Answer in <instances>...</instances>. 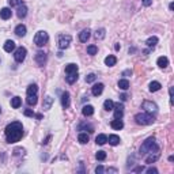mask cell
Returning <instances> with one entry per match:
<instances>
[{
    "label": "cell",
    "mask_w": 174,
    "mask_h": 174,
    "mask_svg": "<svg viewBox=\"0 0 174 174\" xmlns=\"http://www.w3.org/2000/svg\"><path fill=\"white\" fill-rule=\"evenodd\" d=\"M23 136V126L19 121H14L6 126V139L8 143L19 142Z\"/></svg>",
    "instance_id": "obj_1"
},
{
    "label": "cell",
    "mask_w": 174,
    "mask_h": 174,
    "mask_svg": "<svg viewBox=\"0 0 174 174\" xmlns=\"http://www.w3.org/2000/svg\"><path fill=\"white\" fill-rule=\"evenodd\" d=\"M158 150H159V147H158V144H156V142H155V137H148L142 144V147H140V155L150 154V152L158 151Z\"/></svg>",
    "instance_id": "obj_2"
},
{
    "label": "cell",
    "mask_w": 174,
    "mask_h": 174,
    "mask_svg": "<svg viewBox=\"0 0 174 174\" xmlns=\"http://www.w3.org/2000/svg\"><path fill=\"white\" fill-rule=\"evenodd\" d=\"M135 120L139 125H151L155 118L150 113H137L135 116Z\"/></svg>",
    "instance_id": "obj_3"
},
{
    "label": "cell",
    "mask_w": 174,
    "mask_h": 174,
    "mask_svg": "<svg viewBox=\"0 0 174 174\" xmlns=\"http://www.w3.org/2000/svg\"><path fill=\"white\" fill-rule=\"evenodd\" d=\"M48 39H49L48 33L41 30V31H38L36 36H34V44H36L38 48H41V46H44L46 42H48Z\"/></svg>",
    "instance_id": "obj_4"
},
{
    "label": "cell",
    "mask_w": 174,
    "mask_h": 174,
    "mask_svg": "<svg viewBox=\"0 0 174 174\" xmlns=\"http://www.w3.org/2000/svg\"><path fill=\"white\" fill-rule=\"evenodd\" d=\"M142 109L144 110L145 113H150V114H152V113H156L158 112V105L155 102H152V101H144V102L142 103Z\"/></svg>",
    "instance_id": "obj_5"
},
{
    "label": "cell",
    "mask_w": 174,
    "mask_h": 174,
    "mask_svg": "<svg viewBox=\"0 0 174 174\" xmlns=\"http://www.w3.org/2000/svg\"><path fill=\"white\" fill-rule=\"evenodd\" d=\"M71 39L72 37L68 36V34H61V36H58V48L60 49H67L71 44Z\"/></svg>",
    "instance_id": "obj_6"
},
{
    "label": "cell",
    "mask_w": 174,
    "mask_h": 174,
    "mask_svg": "<svg viewBox=\"0 0 174 174\" xmlns=\"http://www.w3.org/2000/svg\"><path fill=\"white\" fill-rule=\"evenodd\" d=\"M26 55H27V50H26V48H23V46H19V48L15 50V53H14V58H15L16 63H22L23 60L26 58Z\"/></svg>",
    "instance_id": "obj_7"
},
{
    "label": "cell",
    "mask_w": 174,
    "mask_h": 174,
    "mask_svg": "<svg viewBox=\"0 0 174 174\" xmlns=\"http://www.w3.org/2000/svg\"><path fill=\"white\" fill-rule=\"evenodd\" d=\"M36 61H37V64H38L39 67L45 65V63H46V53L45 52H42V50L37 52L36 53Z\"/></svg>",
    "instance_id": "obj_8"
},
{
    "label": "cell",
    "mask_w": 174,
    "mask_h": 174,
    "mask_svg": "<svg viewBox=\"0 0 174 174\" xmlns=\"http://www.w3.org/2000/svg\"><path fill=\"white\" fill-rule=\"evenodd\" d=\"M103 83H97V84H94L93 88H91V93H93L94 97H98V95H101L103 91Z\"/></svg>",
    "instance_id": "obj_9"
},
{
    "label": "cell",
    "mask_w": 174,
    "mask_h": 174,
    "mask_svg": "<svg viewBox=\"0 0 174 174\" xmlns=\"http://www.w3.org/2000/svg\"><path fill=\"white\" fill-rule=\"evenodd\" d=\"M61 106L64 109H68L69 107V93L68 91H64L61 94Z\"/></svg>",
    "instance_id": "obj_10"
},
{
    "label": "cell",
    "mask_w": 174,
    "mask_h": 174,
    "mask_svg": "<svg viewBox=\"0 0 174 174\" xmlns=\"http://www.w3.org/2000/svg\"><path fill=\"white\" fill-rule=\"evenodd\" d=\"M11 15H12V12H11V10L8 8V7H4V8H1V10H0V18H1L3 20L10 19Z\"/></svg>",
    "instance_id": "obj_11"
},
{
    "label": "cell",
    "mask_w": 174,
    "mask_h": 174,
    "mask_svg": "<svg viewBox=\"0 0 174 174\" xmlns=\"http://www.w3.org/2000/svg\"><path fill=\"white\" fill-rule=\"evenodd\" d=\"M52 105H53V98L50 97V95H46L45 98H44V103H42V109L44 110H49L52 107Z\"/></svg>",
    "instance_id": "obj_12"
},
{
    "label": "cell",
    "mask_w": 174,
    "mask_h": 174,
    "mask_svg": "<svg viewBox=\"0 0 174 174\" xmlns=\"http://www.w3.org/2000/svg\"><path fill=\"white\" fill-rule=\"evenodd\" d=\"M159 152H155V154H152V152H150V155L145 158V163H148V164H151V163H155V162L158 161L159 159Z\"/></svg>",
    "instance_id": "obj_13"
},
{
    "label": "cell",
    "mask_w": 174,
    "mask_h": 174,
    "mask_svg": "<svg viewBox=\"0 0 174 174\" xmlns=\"http://www.w3.org/2000/svg\"><path fill=\"white\" fill-rule=\"evenodd\" d=\"M26 31H27V30H26V26L25 25H18L15 27V34L18 37H25L26 36Z\"/></svg>",
    "instance_id": "obj_14"
},
{
    "label": "cell",
    "mask_w": 174,
    "mask_h": 174,
    "mask_svg": "<svg viewBox=\"0 0 174 174\" xmlns=\"http://www.w3.org/2000/svg\"><path fill=\"white\" fill-rule=\"evenodd\" d=\"M156 64H158L159 68H166L169 65V58L166 56H161V57L156 60Z\"/></svg>",
    "instance_id": "obj_15"
},
{
    "label": "cell",
    "mask_w": 174,
    "mask_h": 174,
    "mask_svg": "<svg viewBox=\"0 0 174 174\" xmlns=\"http://www.w3.org/2000/svg\"><path fill=\"white\" fill-rule=\"evenodd\" d=\"M4 50H6L7 53H11L12 50H15V42H14L12 39L6 41V44H4Z\"/></svg>",
    "instance_id": "obj_16"
},
{
    "label": "cell",
    "mask_w": 174,
    "mask_h": 174,
    "mask_svg": "<svg viewBox=\"0 0 174 174\" xmlns=\"http://www.w3.org/2000/svg\"><path fill=\"white\" fill-rule=\"evenodd\" d=\"M82 113H83L84 117H90L94 114V107L91 106V105H86V106H83V109H82Z\"/></svg>",
    "instance_id": "obj_17"
},
{
    "label": "cell",
    "mask_w": 174,
    "mask_h": 174,
    "mask_svg": "<svg viewBox=\"0 0 174 174\" xmlns=\"http://www.w3.org/2000/svg\"><path fill=\"white\" fill-rule=\"evenodd\" d=\"M156 44H158V37H155V36L150 37V38L145 41V45L148 46L150 49H154L155 46H156Z\"/></svg>",
    "instance_id": "obj_18"
},
{
    "label": "cell",
    "mask_w": 174,
    "mask_h": 174,
    "mask_svg": "<svg viewBox=\"0 0 174 174\" xmlns=\"http://www.w3.org/2000/svg\"><path fill=\"white\" fill-rule=\"evenodd\" d=\"M91 36V31L88 29H84L83 31L79 34V39H80V42H87V39L90 38Z\"/></svg>",
    "instance_id": "obj_19"
},
{
    "label": "cell",
    "mask_w": 174,
    "mask_h": 174,
    "mask_svg": "<svg viewBox=\"0 0 174 174\" xmlns=\"http://www.w3.org/2000/svg\"><path fill=\"white\" fill-rule=\"evenodd\" d=\"M110 126H112L113 129H116V131H120V129H123L124 128V124L121 120H113L112 123H110Z\"/></svg>",
    "instance_id": "obj_20"
},
{
    "label": "cell",
    "mask_w": 174,
    "mask_h": 174,
    "mask_svg": "<svg viewBox=\"0 0 174 174\" xmlns=\"http://www.w3.org/2000/svg\"><path fill=\"white\" fill-rule=\"evenodd\" d=\"M16 15H18V18H25L26 15H27V7L25 6V4H22V6L18 7V12H16Z\"/></svg>",
    "instance_id": "obj_21"
},
{
    "label": "cell",
    "mask_w": 174,
    "mask_h": 174,
    "mask_svg": "<svg viewBox=\"0 0 174 174\" xmlns=\"http://www.w3.org/2000/svg\"><path fill=\"white\" fill-rule=\"evenodd\" d=\"M77 72H74V74H67V76H65V80H67V83L69 84H74L75 82L77 80Z\"/></svg>",
    "instance_id": "obj_22"
},
{
    "label": "cell",
    "mask_w": 174,
    "mask_h": 174,
    "mask_svg": "<svg viewBox=\"0 0 174 174\" xmlns=\"http://www.w3.org/2000/svg\"><path fill=\"white\" fill-rule=\"evenodd\" d=\"M116 63H117V58H116V56H113V55H109L105 58V64L107 67H113V65H116Z\"/></svg>",
    "instance_id": "obj_23"
},
{
    "label": "cell",
    "mask_w": 174,
    "mask_h": 174,
    "mask_svg": "<svg viewBox=\"0 0 174 174\" xmlns=\"http://www.w3.org/2000/svg\"><path fill=\"white\" fill-rule=\"evenodd\" d=\"M106 142H107V136L103 135V133H101V135H98L97 137H95V143H97V144H99V145H103Z\"/></svg>",
    "instance_id": "obj_24"
},
{
    "label": "cell",
    "mask_w": 174,
    "mask_h": 174,
    "mask_svg": "<svg viewBox=\"0 0 174 174\" xmlns=\"http://www.w3.org/2000/svg\"><path fill=\"white\" fill-rule=\"evenodd\" d=\"M65 72H67V74H74V72H77V65L74 64V63L65 65Z\"/></svg>",
    "instance_id": "obj_25"
},
{
    "label": "cell",
    "mask_w": 174,
    "mask_h": 174,
    "mask_svg": "<svg viewBox=\"0 0 174 174\" xmlns=\"http://www.w3.org/2000/svg\"><path fill=\"white\" fill-rule=\"evenodd\" d=\"M20 105H22V99H20L19 97H14L12 99H11V106H12L14 109L20 107Z\"/></svg>",
    "instance_id": "obj_26"
},
{
    "label": "cell",
    "mask_w": 174,
    "mask_h": 174,
    "mask_svg": "<svg viewBox=\"0 0 174 174\" xmlns=\"http://www.w3.org/2000/svg\"><path fill=\"white\" fill-rule=\"evenodd\" d=\"M37 91H38V87H37V84H30V86L27 87L26 93H27V95H36Z\"/></svg>",
    "instance_id": "obj_27"
},
{
    "label": "cell",
    "mask_w": 174,
    "mask_h": 174,
    "mask_svg": "<svg viewBox=\"0 0 174 174\" xmlns=\"http://www.w3.org/2000/svg\"><path fill=\"white\" fill-rule=\"evenodd\" d=\"M107 142H109L112 145H117V144H120L121 140H120V137L117 135H110L109 139H107Z\"/></svg>",
    "instance_id": "obj_28"
},
{
    "label": "cell",
    "mask_w": 174,
    "mask_h": 174,
    "mask_svg": "<svg viewBox=\"0 0 174 174\" xmlns=\"http://www.w3.org/2000/svg\"><path fill=\"white\" fill-rule=\"evenodd\" d=\"M161 83H159V82H151V83H150V91H151V93H155V91H159L161 90Z\"/></svg>",
    "instance_id": "obj_29"
},
{
    "label": "cell",
    "mask_w": 174,
    "mask_h": 174,
    "mask_svg": "<svg viewBox=\"0 0 174 174\" xmlns=\"http://www.w3.org/2000/svg\"><path fill=\"white\" fill-rule=\"evenodd\" d=\"M103 109L107 110V112H109V110H113L114 109V102H113L112 99H106L103 102Z\"/></svg>",
    "instance_id": "obj_30"
},
{
    "label": "cell",
    "mask_w": 174,
    "mask_h": 174,
    "mask_svg": "<svg viewBox=\"0 0 174 174\" xmlns=\"http://www.w3.org/2000/svg\"><path fill=\"white\" fill-rule=\"evenodd\" d=\"M77 142L80 143V144L88 143V135H87V133H79V136H77Z\"/></svg>",
    "instance_id": "obj_31"
},
{
    "label": "cell",
    "mask_w": 174,
    "mask_h": 174,
    "mask_svg": "<svg viewBox=\"0 0 174 174\" xmlns=\"http://www.w3.org/2000/svg\"><path fill=\"white\" fill-rule=\"evenodd\" d=\"M37 94L36 95H27V99H26V102H27V105H30V106H34V105H37Z\"/></svg>",
    "instance_id": "obj_32"
},
{
    "label": "cell",
    "mask_w": 174,
    "mask_h": 174,
    "mask_svg": "<svg viewBox=\"0 0 174 174\" xmlns=\"http://www.w3.org/2000/svg\"><path fill=\"white\" fill-rule=\"evenodd\" d=\"M118 87L121 90L126 91L129 88V82L126 80V79H121V80H118Z\"/></svg>",
    "instance_id": "obj_33"
},
{
    "label": "cell",
    "mask_w": 174,
    "mask_h": 174,
    "mask_svg": "<svg viewBox=\"0 0 174 174\" xmlns=\"http://www.w3.org/2000/svg\"><path fill=\"white\" fill-rule=\"evenodd\" d=\"M105 36H106V31H105V29H99L95 31V38L97 39H103L105 38Z\"/></svg>",
    "instance_id": "obj_34"
},
{
    "label": "cell",
    "mask_w": 174,
    "mask_h": 174,
    "mask_svg": "<svg viewBox=\"0 0 174 174\" xmlns=\"http://www.w3.org/2000/svg\"><path fill=\"white\" fill-rule=\"evenodd\" d=\"M97 52H98V48L95 45H88L87 46V53H88V55L94 56V55H97Z\"/></svg>",
    "instance_id": "obj_35"
},
{
    "label": "cell",
    "mask_w": 174,
    "mask_h": 174,
    "mask_svg": "<svg viewBox=\"0 0 174 174\" xmlns=\"http://www.w3.org/2000/svg\"><path fill=\"white\" fill-rule=\"evenodd\" d=\"M124 116V112L123 109H118V107H116V110H114V118L116 120H121Z\"/></svg>",
    "instance_id": "obj_36"
},
{
    "label": "cell",
    "mask_w": 174,
    "mask_h": 174,
    "mask_svg": "<svg viewBox=\"0 0 174 174\" xmlns=\"http://www.w3.org/2000/svg\"><path fill=\"white\" fill-rule=\"evenodd\" d=\"M95 158H97L98 161H105V159H106V152L105 151H98L97 154H95Z\"/></svg>",
    "instance_id": "obj_37"
},
{
    "label": "cell",
    "mask_w": 174,
    "mask_h": 174,
    "mask_svg": "<svg viewBox=\"0 0 174 174\" xmlns=\"http://www.w3.org/2000/svg\"><path fill=\"white\" fill-rule=\"evenodd\" d=\"M8 4H10L11 7H15V6H22V0H8Z\"/></svg>",
    "instance_id": "obj_38"
},
{
    "label": "cell",
    "mask_w": 174,
    "mask_h": 174,
    "mask_svg": "<svg viewBox=\"0 0 174 174\" xmlns=\"http://www.w3.org/2000/svg\"><path fill=\"white\" fill-rule=\"evenodd\" d=\"M95 79H97V76H95L94 74H88L86 76V82H87V83H93V82H95Z\"/></svg>",
    "instance_id": "obj_39"
},
{
    "label": "cell",
    "mask_w": 174,
    "mask_h": 174,
    "mask_svg": "<svg viewBox=\"0 0 174 174\" xmlns=\"http://www.w3.org/2000/svg\"><path fill=\"white\" fill-rule=\"evenodd\" d=\"M25 116H27V117H34L36 114H34V112H33V110L26 109V110H25Z\"/></svg>",
    "instance_id": "obj_40"
},
{
    "label": "cell",
    "mask_w": 174,
    "mask_h": 174,
    "mask_svg": "<svg viewBox=\"0 0 174 174\" xmlns=\"http://www.w3.org/2000/svg\"><path fill=\"white\" fill-rule=\"evenodd\" d=\"M103 171H105V169H103V166H98V167L95 169V173H97V174H102Z\"/></svg>",
    "instance_id": "obj_41"
},
{
    "label": "cell",
    "mask_w": 174,
    "mask_h": 174,
    "mask_svg": "<svg viewBox=\"0 0 174 174\" xmlns=\"http://www.w3.org/2000/svg\"><path fill=\"white\" fill-rule=\"evenodd\" d=\"M142 3H143V6L148 7V6H151L152 4V0H142Z\"/></svg>",
    "instance_id": "obj_42"
},
{
    "label": "cell",
    "mask_w": 174,
    "mask_h": 174,
    "mask_svg": "<svg viewBox=\"0 0 174 174\" xmlns=\"http://www.w3.org/2000/svg\"><path fill=\"white\" fill-rule=\"evenodd\" d=\"M147 173H148V174H152V173H154V174H156V173H158V170H156L155 167H150L148 170H147Z\"/></svg>",
    "instance_id": "obj_43"
},
{
    "label": "cell",
    "mask_w": 174,
    "mask_h": 174,
    "mask_svg": "<svg viewBox=\"0 0 174 174\" xmlns=\"http://www.w3.org/2000/svg\"><path fill=\"white\" fill-rule=\"evenodd\" d=\"M120 99H121V101L124 102V101L128 99V95H126V94H121V95H120Z\"/></svg>",
    "instance_id": "obj_44"
},
{
    "label": "cell",
    "mask_w": 174,
    "mask_h": 174,
    "mask_svg": "<svg viewBox=\"0 0 174 174\" xmlns=\"http://www.w3.org/2000/svg\"><path fill=\"white\" fill-rule=\"evenodd\" d=\"M114 107H118V109H123L124 110V105H123V103H114Z\"/></svg>",
    "instance_id": "obj_45"
},
{
    "label": "cell",
    "mask_w": 174,
    "mask_h": 174,
    "mask_svg": "<svg viewBox=\"0 0 174 174\" xmlns=\"http://www.w3.org/2000/svg\"><path fill=\"white\" fill-rule=\"evenodd\" d=\"M143 170H144V167H143V166H139V167H136V169H135L136 173H140V171H143Z\"/></svg>",
    "instance_id": "obj_46"
},
{
    "label": "cell",
    "mask_w": 174,
    "mask_h": 174,
    "mask_svg": "<svg viewBox=\"0 0 174 174\" xmlns=\"http://www.w3.org/2000/svg\"><path fill=\"white\" fill-rule=\"evenodd\" d=\"M126 75H132V71H131V69H128V71H124L123 72V76H126Z\"/></svg>",
    "instance_id": "obj_47"
},
{
    "label": "cell",
    "mask_w": 174,
    "mask_h": 174,
    "mask_svg": "<svg viewBox=\"0 0 174 174\" xmlns=\"http://www.w3.org/2000/svg\"><path fill=\"white\" fill-rule=\"evenodd\" d=\"M114 49H116V50H120V45H118V44H116V46H114Z\"/></svg>",
    "instance_id": "obj_48"
},
{
    "label": "cell",
    "mask_w": 174,
    "mask_h": 174,
    "mask_svg": "<svg viewBox=\"0 0 174 174\" xmlns=\"http://www.w3.org/2000/svg\"><path fill=\"white\" fill-rule=\"evenodd\" d=\"M169 8H170V10H173V8H174V4H173V3H170V6H169Z\"/></svg>",
    "instance_id": "obj_49"
},
{
    "label": "cell",
    "mask_w": 174,
    "mask_h": 174,
    "mask_svg": "<svg viewBox=\"0 0 174 174\" xmlns=\"http://www.w3.org/2000/svg\"><path fill=\"white\" fill-rule=\"evenodd\" d=\"M36 117H37L38 120H41V118H42V116H41V114H36Z\"/></svg>",
    "instance_id": "obj_50"
},
{
    "label": "cell",
    "mask_w": 174,
    "mask_h": 174,
    "mask_svg": "<svg viewBox=\"0 0 174 174\" xmlns=\"http://www.w3.org/2000/svg\"><path fill=\"white\" fill-rule=\"evenodd\" d=\"M0 112H1V107H0Z\"/></svg>",
    "instance_id": "obj_51"
}]
</instances>
